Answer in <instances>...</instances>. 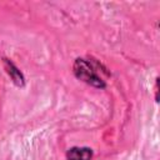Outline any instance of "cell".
I'll list each match as a JSON object with an SVG mask.
<instances>
[{"label":"cell","mask_w":160,"mask_h":160,"mask_svg":"<svg viewBox=\"0 0 160 160\" xmlns=\"http://www.w3.org/2000/svg\"><path fill=\"white\" fill-rule=\"evenodd\" d=\"M100 69H105L101 62H99L94 58H78L72 64V72L74 75L81 80L82 82L96 88V89H105L106 81L100 76Z\"/></svg>","instance_id":"cell-1"},{"label":"cell","mask_w":160,"mask_h":160,"mask_svg":"<svg viewBox=\"0 0 160 160\" xmlns=\"http://www.w3.org/2000/svg\"><path fill=\"white\" fill-rule=\"evenodd\" d=\"M2 64H4V69H5L6 74L10 76V79L12 80V82L16 86H19V88L25 86V76L20 71V69L10 59H6V58L2 59Z\"/></svg>","instance_id":"cell-2"},{"label":"cell","mask_w":160,"mask_h":160,"mask_svg":"<svg viewBox=\"0 0 160 160\" xmlns=\"http://www.w3.org/2000/svg\"><path fill=\"white\" fill-rule=\"evenodd\" d=\"M92 156V149L86 146H74L66 151V160H91Z\"/></svg>","instance_id":"cell-3"}]
</instances>
